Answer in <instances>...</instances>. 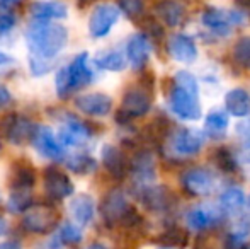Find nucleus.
Here are the masks:
<instances>
[{
  "label": "nucleus",
  "mask_w": 250,
  "mask_h": 249,
  "mask_svg": "<svg viewBox=\"0 0 250 249\" xmlns=\"http://www.w3.org/2000/svg\"><path fill=\"white\" fill-rule=\"evenodd\" d=\"M26 41L33 57L51 60L65 48L68 41V31L60 24H51L48 21H34L27 27Z\"/></svg>",
  "instance_id": "f257e3e1"
},
{
  "label": "nucleus",
  "mask_w": 250,
  "mask_h": 249,
  "mask_svg": "<svg viewBox=\"0 0 250 249\" xmlns=\"http://www.w3.org/2000/svg\"><path fill=\"white\" fill-rule=\"evenodd\" d=\"M92 70L89 67V55L80 53L72 60V63L58 70L55 79L56 92L60 97H66L75 91L89 86L92 82Z\"/></svg>",
  "instance_id": "f03ea898"
},
{
  "label": "nucleus",
  "mask_w": 250,
  "mask_h": 249,
  "mask_svg": "<svg viewBox=\"0 0 250 249\" xmlns=\"http://www.w3.org/2000/svg\"><path fill=\"white\" fill-rule=\"evenodd\" d=\"M203 145V135L191 128H177L167 140V149L172 157H194Z\"/></svg>",
  "instance_id": "7ed1b4c3"
},
{
  "label": "nucleus",
  "mask_w": 250,
  "mask_h": 249,
  "mask_svg": "<svg viewBox=\"0 0 250 249\" xmlns=\"http://www.w3.org/2000/svg\"><path fill=\"white\" fill-rule=\"evenodd\" d=\"M58 217V210L50 205L27 206L22 219V226L31 234H48L56 227Z\"/></svg>",
  "instance_id": "20e7f679"
},
{
  "label": "nucleus",
  "mask_w": 250,
  "mask_h": 249,
  "mask_svg": "<svg viewBox=\"0 0 250 249\" xmlns=\"http://www.w3.org/2000/svg\"><path fill=\"white\" fill-rule=\"evenodd\" d=\"M151 108V96L145 89H129L123 97L121 111L116 120L119 123H126L131 118H140L146 114Z\"/></svg>",
  "instance_id": "39448f33"
},
{
  "label": "nucleus",
  "mask_w": 250,
  "mask_h": 249,
  "mask_svg": "<svg viewBox=\"0 0 250 249\" xmlns=\"http://www.w3.org/2000/svg\"><path fill=\"white\" fill-rule=\"evenodd\" d=\"M170 108L179 118L186 121H196L201 118L199 94H192L179 86H174L170 92Z\"/></svg>",
  "instance_id": "423d86ee"
},
{
  "label": "nucleus",
  "mask_w": 250,
  "mask_h": 249,
  "mask_svg": "<svg viewBox=\"0 0 250 249\" xmlns=\"http://www.w3.org/2000/svg\"><path fill=\"white\" fill-rule=\"evenodd\" d=\"M242 19H244L242 14L225 12V10L214 9V7L206 9L203 12V16H201V21H203L204 26H206L211 33L216 34V36H230L233 26L240 24Z\"/></svg>",
  "instance_id": "0eeeda50"
},
{
  "label": "nucleus",
  "mask_w": 250,
  "mask_h": 249,
  "mask_svg": "<svg viewBox=\"0 0 250 249\" xmlns=\"http://www.w3.org/2000/svg\"><path fill=\"white\" fill-rule=\"evenodd\" d=\"M131 208L133 206L128 203L126 195L121 189H111L101 203V215L107 226H116L123 222Z\"/></svg>",
  "instance_id": "6e6552de"
},
{
  "label": "nucleus",
  "mask_w": 250,
  "mask_h": 249,
  "mask_svg": "<svg viewBox=\"0 0 250 249\" xmlns=\"http://www.w3.org/2000/svg\"><path fill=\"white\" fill-rule=\"evenodd\" d=\"M119 7L112 5V3H101L94 9L89 19V33L92 38H104L111 33L114 24L119 19Z\"/></svg>",
  "instance_id": "1a4fd4ad"
},
{
  "label": "nucleus",
  "mask_w": 250,
  "mask_h": 249,
  "mask_svg": "<svg viewBox=\"0 0 250 249\" xmlns=\"http://www.w3.org/2000/svg\"><path fill=\"white\" fill-rule=\"evenodd\" d=\"M181 184L189 195L192 196H206L216 186V178L213 173L203 167H194V169L186 171L181 176Z\"/></svg>",
  "instance_id": "9d476101"
},
{
  "label": "nucleus",
  "mask_w": 250,
  "mask_h": 249,
  "mask_svg": "<svg viewBox=\"0 0 250 249\" xmlns=\"http://www.w3.org/2000/svg\"><path fill=\"white\" fill-rule=\"evenodd\" d=\"M31 143L36 149V152L40 156L46 157L51 160H63L65 159V150L63 145L60 143V140L55 136V133L51 132L48 126H36L34 135L31 138Z\"/></svg>",
  "instance_id": "9b49d317"
},
{
  "label": "nucleus",
  "mask_w": 250,
  "mask_h": 249,
  "mask_svg": "<svg viewBox=\"0 0 250 249\" xmlns=\"http://www.w3.org/2000/svg\"><path fill=\"white\" fill-rule=\"evenodd\" d=\"M167 51L172 57V60L179 63H194L198 60V46H196L194 40L186 34H174L168 38Z\"/></svg>",
  "instance_id": "f8f14e48"
},
{
  "label": "nucleus",
  "mask_w": 250,
  "mask_h": 249,
  "mask_svg": "<svg viewBox=\"0 0 250 249\" xmlns=\"http://www.w3.org/2000/svg\"><path fill=\"white\" fill-rule=\"evenodd\" d=\"M44 191L51 200L68 198L73 193V183L65 173L55 167H48L44 171Z\"/></svg>",
  "instance_id": "ddd939ff"
},
{
  "label": "nucleus",
  "mask_w": 250,
  "mask_h": 249,
  "mask_svg": "<svg viewBox=\"0 0 250 249\" xmlns=\"http://www.w3.org/2000/svg\"><path fill=\"white\" fill-rule=\"evenodd\" d=\"M92 132L83 121L77 120V118L68 116L63 123L62 130H60V143L62 145H70V147H80L90 138Z\"/></svg>",
  "instance_id": "4468645a"
},
{
  "label": "nucleus",
  "mask_w": 250,
  "mask_h": 249,
  "mask_svg": "<svg viewBox=\"0 0 250 249\" xmlns=\"http://www.w3.org/2000/svg\"><path fill=\"white\" fill-rule=\"evenodd\" d=\"M129 171L133 173L136 184H142L143 188L148 186L151 181H155V159L148 150H140L135 154Z\"/></svg>",
  "instance_id": "2eb2a0df"
},
{
  "label": "nucleus",
  "mask_w": 250,
  "mask_h": 249,
  "mask_svg": "<svg viewBox=\"0 0 250 249\" xmlns=\"http://www.w3.org/2000/svg\"><path fill=\"white\" fill-rule=\"evenodd\" d=\"M75 106L79 108V111L90 116H105L111 113L112 110V99L107 94L102 92H90L83 94L75 101Z\"/></svg>",
  "instance_id": "dca6fc26"
},
{
  "label": "nucleus",
  "mask_w": 250,
  "mask_h": 249,
  "mask_svg": "<svg viewBox=\"0 0 250 249\" xmlns=\"http://www.w3.org/2000/svg\"><path fill=\"white\" fill-rule=\"evenodd\" d=\"M140 196L143 205L151 212H167L174 202V193L165 186H145Z\"/></svg>",
  "instance_id": "f3484780"
},
{
  "label": "nucleus",
  "mask_w": 250,
  "mask_h": 249,
  "mask_svg": "<svg viewBox=\"0 0 250 249\" xmlns=\"http://www.w3.org/2000/svg\"><path fill=\"white\" fill-rule=\"evenodd\" d=\"M150 51H151V46H150L148 36L143 33L133 34V36L129 38L128 45H126L128 60L135 70H142L143 67L146 65V62H148V58H150Z\"/></svg>",
  "instance_id": "a211bd4d"
},
{
  "label": "nucleus",
  "mask_w": 250,
  "mask_h": 249,
  "mask_svg": "<svg viewBox=\"0 0 250 249\" xmlns=\"http://www.w3.org/2000/svg\"><path fill=\"white\" fill-rule=\"evenodd\" d=\"M34 130H36V125L26 118H17L16 114H12L5 120L7 138L16 145H24V143L31 142Z\"/></svg>",
  "instance_id": "6ab92c4d"
},
{
  "label": "nucleus",
  "mask_w": 250,
  "mask_h": 249,
  "mask_svg": "<svg viewBox=\"0 0 250 249\" xmlns=\"http://www.w3.org/2000/svg\"><path fill=\"white\" fill-rule=\"evenodd\" d=\"M102 164L116 180H123L129 171L128 159L114 145H104V149H102Z\"/></svg>",
  "instance_id": "aec40b11"
},
{
  "label": "nucleus",
  "mask_w": 250,
  "mask_h": 249,
  "mask_svg": "<svg viewBox=\"0 0 250 249\" xmlns=\"http://www.w3.org/2000/svg\"><path fill=\"white\" fill-rule=\"evenodd\" d=\"M221 219L220 210L213 208V206L208 205H201L196 206V208L189 210L188 215H186V220H188V226L194 230H206L209 229L211 226L218 222Z\"/></svg>",
  "instance_id": "412c9836"
},
{
  "label": "nucleus",
  "mask_w": 250,
  "mask_h": 249,
  "mask_svg": "<svg viewBox=\"0 0 250 249\" xmlns=\"http://www.w3.org/2000/svg\"><path fill=\"white\" fill-rule=\"evenodd\" d=\"M225 108L231 116L245 118L250 114V92L244 87H235L225 94Z\"/></svg>",
  "instance_id": "4be33fe9"
},
{
  "label": "nucleus",
  "mask_w": 250,
  "mask_h": 249,
  "mask_svg": "<svg viewBox=\"0 0 250 249\" xmlns=\"http://www.w3.org/2000/svg\"><path fill=\"white\" fill-rule=\"evenodd\" d=\"M36 181V173L27 160H17L10 173V186L12 189H31Z\"/></svg>",
  "instance_id": "5701e85b"
},
{
  "label": "nucleus",
  "mask_w": 250,
  "mask_h": 249,
  "mask_svg": "<svg viewBox=\"0 0 250 249\" xmlns=\"http://www.w3.org/2000/svg\"><path fill=\"white\" fill-rule=\"evenodd\" d=\"M31 14L36 21H50V19H65L68 16V9L65 3L58 0L51 2H34L31 5Z\"/></svg>",
  "instance_id": "b1692460"
},
{
  "label": "nucleus",
  "mask_w": 250,
  "mask_h": 249,
  "mask_svg": "<svg viewBox=\"0 0 250 249\" xmlns=\"http://www.w3.org/2000/svg\"><path fill=\"white\" fill-rule=\"evenodd\" d=\"M157 16L160 17L167 26L177 27L184 23L186 9L182 3L175 2V0H162L157 5Z\"/></svg>",
  "instance_id": "393cba45"
},
{
  "label": "nucleus",
  "mask_w": 250,
  "mask_h": 249,
  "mask_svg": "<svg viewBox=\"0 0 250 249\" xmlns=\"http://www.w3.org/2000/svg\"><path fill=\"white\" fill-rule=\"evenodd\" d=\"M70 212L80 226H87L94 219L96 202L90 195H79L70 202Z\"/></svg>",
  "instance_id": "a878e982"
},
{
  "label": "nucleus",
  "mask_w": 250,
  "mask_h": 249,
  "mask_svg": "<svg viewBox=\"0 0 250 249\" xmlns=\"http://www.w3.org/2000/svg\"><path fill=\"white\" fill-rule=\"evenodd\" d=\"M220 205L225 212L235 213L245 205V193L242 188L238 186H230L227 188L220 196Z\"/></svg>",
  "instance_id": "bb28decb"
},
{
  "label": "nucleus",
  "mask_w": 250,
  "mask_h": 249,
  "mask_svg": "<svg viewBox=\"0 0 250 249\" xmlns=\"http://www.w3.org/2000/svg\"><path fill=\"white\" fill-rule=\"evenodd\" d=\"M96 65L102 70H109V72H121L126 67L125 55L118 50H107L102 51L96 57Z\"/></svg>",
  "instance_id": "cd10ccee"
},
{
  "label": "nucleus",
  "mask_w": 250,
  "mask_h": 249,
  "mask_svg": "<svg viewBox=\"0 0 250 249\" xmlns=\"http://www.w3.org/2000/svg\"><path fill=\"white\" fill-rule=\"evenodd\" d=\"M250 232V227L247 224H238L237 227L230 230L223 239V248L225 249H245V243Z\"/></svg>",
  "instance_id": "c85d7f7f"
},
{
  "label": "nucleus",
  "mask_w": 250,
  "mask_h": 249,
  "mask_svg": "<svg viewBox=\"0 0 250 249\" xmlns=\"http://www.w3.org/2000/svg\"><path fill=\"white\" fill-rule=\"evenodd\" d=\"M68 167L77 174H90L96 171L97 162L94 157L87 156V154H73L70 156V159L66 160Z\"/></svg>",
  "instance_id": "c756f323"
},
{
  "label": "nucleus",
  "mask_w": 250,
  "mask_h": 249,
  "mask_svg": "<svg viewBox=\"0 0 250 249\" xmlns=\"http://www.w3.org/2000/svg\"><path fill=\"white\" fill-rule=\"evenodd\" d=\"M204 128L214 136L223 135V133L228 130V116L225 113H221V111H211V113L206 116Z\"/></svg>",
  "instance_id": "7c9ffc66"
},
{
  "label": "nucleus",
  "mask_w": 250,
  "mask_h": 249,
  "mask_svg": "<svg viewBox=\"0 0 250 249\" xmlns=\"http://www.w3.org/2000/svg\"><path fill=\"white\" fill-rule=\"evenodd\" d=\"M31 189H12L7 202V208L10 212H22L31 205Z\"/></svg>",
  "instance_id": "2f4dec72"
},
{
  "label": "nucleus",
  "mask_w": 250,
  "mask_h": 249,
  "mask_svg": "<svg viewBox=\"0 0 250 249\" xmlns=\"http://www.w3.org/2000/svg\"><path fill=\"white\" fill-rule=\"evenodd\" d=\"M160 241L167 248H184L188 246V232L179 229V227H172L167 232L162 234Z\"/></svg>",
  "instance_id": "473e14b6"
},
{
  "label": "nucleus",
  "mask_w": 250,
  "mask_h": 249,
  "mask_svg": "<svg viewBox=\"0 0 250 249\" xmlns=\"http://www.w3.org/2000/svg\"><path fill=\"white\" fill-rule=\"evenodd\" d=\"M233 60L244 68H250V36H244L233 46Z\"/></svg>",
  "instance_id": "72a5a7b5"
},
{
  "label": "nucleus",
  "mask_w": 250,
  "mask_h": 249,
  "mask_svg": "<svg viewBox=\"0 0 250 249\" xmlns=\"http://www.w3.org/2000/svg\"><path fill=\"white\" fill-rule=\"evenodd\" d=\"M60 243L63 244H68V246H77V244L82 241V232H80V229L77 226H73V224H65V226H62V229H60Z\"/></svg>",
  "instance_id": "f704fd0d"
},
{
  "label": "nucleus",
  "mask_w": 250,
  "mask_h": 249,
  "mask_svg": "<svg viewBox=\"0 0 250 249\" xmlns=\"http://www.w3.org/2000/svg\"><path fill=\"white\" fill-rule=\"evenodd\" d=\"M214 162L220 167L221 171H227V173H233L237 169V162H235V157L231 156V152L225 147L218 149L214 152Z\"/></svg>",
  "instance_id": "c9c22d12"
},
{
  "label": "nucleus",
  "mask_w": 250,
  "mask_h": 249,
  "mask_svg": "<svg viewBox=\"0 0 250 249\" xmlns=\"http://www.w3.org/2000/svg\"><path fill=\"white\" fill-rule=\"evenodd\" d=\"M174 82H175V86L182 87V89L189 91V92L199 94L198 80H196V77L192 75L191 72H186V70H181V72H177V73H175V77H174Z\"/></svg>",
  "instance_id": "e433bc0d"
},
{
  "label": "nucleus",
  "mask_w": 250,
  "mask_h": 249,
  "mask_svg": "<svg viewBox=\"0 0 250 249\" xmlns=\"http://www.w3.org/2000/svg\"><path fill=\"white\" fill-rule=\"evenodd\" d=\"M119 10H123L129 19H138L143 14V2L142 0H119Z\"/></svg>",
  "instance_id": "4c0bfd02"
},
{
  "label": "nucleus",
  "mask_w": 250,
  "mask_h": 249,
  "mask_svg": "<svg viewBox=\"0 0 250 249\" xmlns=\"http://www.w3.org/2000/svg\"><path fill=\"white\" fill-rule=\"evenodd\" d=\"M51 62L48 58H38L33 57L31 58V70H33L34 75H44L51 70Z\"/></svg>",
  "instance_id": "58836bf2"
},
{
  "label": "nucleus",
  "mask_w": 250,
  "mask_h": 249,
  "mask_svg": "<svg viewBox=\"0 0 250 249\" xmlns=\"http://www.w3.org/2000/svg\"><path fill=\"white\" fill-rule=\"evenodd\" d=\"M14 24H16V17H14V14L10 12L9 9L0 7V33H7V31H10L14 27Z\"/></svg>",
  "instance_id": "ea45409f"
},
{
  "label": "nucleus",
  "mask_w": 250,
  "mask_h": 249,
  "mask_svg": "<svg viewBox=\"0 0 250 249\" xmlns=\"http://www.w3.org/2000/svg\"><path fill=\"white\" fill-rule=\"evenodd\" d=\"M10 103H12V96H10L9 89L3 87V86H0V110L7 108Z\"/></svg>",
  "instance_id": "a19ab883"
},
{
  "label": "nucleus",
  "mask_w": 250,
  "mask_h": 249,
  "mask_svg": "<svg viewBox=\"0 0 250 249\" xmlns=\"http://www.w3.org/2000/svg\"><path fill=\"white\" fill-rule=\"evenodd\" d=\"M146 31L150 34H153V36H162V27L157 21H146Z\"/></svg>",
  "instance_id": "79ce46f5"
},
{
  "label": "nucleus",
  "mask_w": 250,
  "mask_h": 249,
  "mask_svg": "<svg viewBox=\"0 0 250 249\" xmlns=\"http://www.w3.org/2000/svg\"><path fill=\"white\" fill-rule=\"evenodd\" d=\"M21 2H22V0H0V7H3V9H12V7L19 5Z\"/></svg>",
  "instance_id": "37998d69"
},
{
  "label": "nucleus",
  "mask_w": 250,
  "mask_h": 249,
  "mask_svg": "<svg viewBox=\"0 0 250 249\" xmlns=\"http://www.w3.org/2000/svg\"><path fill=\"white\" fill-rule=\"evenodd\" d=\"M0 249H22V246L16 241H7V243L0 244Z\"/></svg>",
  "instance_id": "c03bdc74"
},
{
  "label": "nucleus",
  "mask_w": 250,
  "mask_h": 249,
  "mask_svg": "<svg viewBox=\"0 0 250 249\" xmlns=\"http://www.w3.org/2000/svg\"><path fill=\"white\" fill-rule=\"evenodd\" d=\"M7 232H9V224H7V220L0 213V236H5Z\"/></svg>",
  "instance_id": "a18cd8bd"
},
{
  "label": "nucleus",
  "mask_w": 250,
  "mask_h": 249,
  "mask_svg": "<svg viewBox=\"0 0 250 249\" xmlns=\"http://www.w3.org/2000/svg\"><path fill=\"white\" fill-rule=\"evenodd\" d=\"M14 60H12V57H9V55H5V53H0V67H5V65H10Z\"/></svg>",
  "instance_id": "49530a36"
},
{
  "label": "nucleus",
  "mask_w": 250,
  "mask_h": 249,
  "mask_svg": "<svg viewBox=\"0 0 250 249\" xmlns=\"http://www.w3.org/2000/svg\"><path fill=\"white\" fill-rule=\"evenodd\" d=\"M87 249H107V248H105L104 244H101V243H94V244H90Z\"/></svg>",
  "instance_id": "de8ad7c7"
},
{
  "label": "nucleus",
  "mask_w": 250,
  "mask_h": 249,
  "mask_svg": "<svg viewBox=\"0 0 250 249\" xmlns=\"http://www.w3.org/2000/svg\"><path fill=\"white\" fill-rule=\"evenodd\" d=\"M44 249H62V248H60V246H58V244H56V243H51V244H48V246L44 248Z\"/></svg>",
  "instance_id": "09e8293b"
},
{
  "label": "nucleus",
  "mask_w": 250,
  "mask_h": 249,
  "mask_svg": "<svg viewBox=\"0 0 250 249\" xmlns=\"http://www.w3.org/2000/svg\"><path fill=\"white\" fill-rule=\"evenodd\" d=\"M238 2H240L242 5H245V7H250V0H238Z\"/></svg>",
  "instance_id": "8fccbe9b"
},
{
  "label": "nucleus",
  "mask_w": 250,
  "mask_h": 249,
  "mask_svg": "<svg viewBox=\"0 0 250 249\" xmlns=\"http://www.w3.org/2000/svg\"><path fill=\"white\" fill-rule=\"evenodd\" d=\"M160 249H175V248H167V246H164V248H160Z\"/></svg>",
  "instance_id": "3c124183"
},
{
  "label": "nucleus",
  "mask_w": 250,
  "mask_h": 249,
  "mask_svg": "<svg viewBox=\"0 0 250 249\" xmlns=\"http://www.w3.org/2000/svg\"><path fill=\"white\" fill-rule=\"evenodd\" d=\"M0 152H2V140H0Z\"/></svg>",
  "instance_id": "603ef678"
},
{
  "label": "nucleus",
  "mask_w": 250,
  "mask_h": 249,
  "mask_svg": "<svg viewBox=\"0 0 250 249\" xmlns=\"http://www.w3.org/2000/svg\"><path fill=\"white\" fill-rule=\"evenodd\" d=\"M85 2H87V0H85ZM85 2H83V3H85Z\"/></svg>",
  "instance_id": "864d4df0"
},
{
  "label": "nucleus",
  "mask_w": 250,
  "mask_h": 249,
  "mask_svg": "<svg viewBox=\"0 0 250 249\" xmlns=\"http://www.w3.org/2000/svg\"><path fill=\"white\" fill-rule=\"evenodd\" d=\"M249 160H250V157H249Z\"/></svg>",
  "instance_id": "5fc2aeb1"
}]
</instances>
